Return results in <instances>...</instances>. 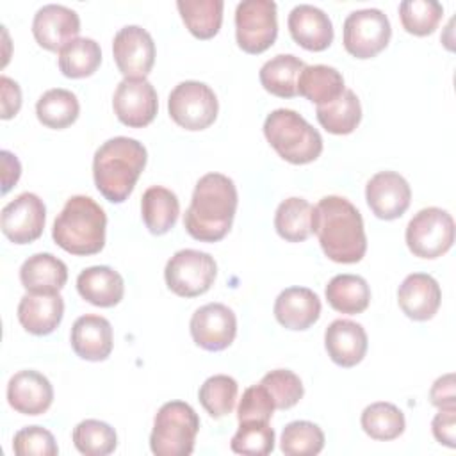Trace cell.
<instances>
[{
	"label": "cell",
	"mask_w": 456,
	"mask_h": 456,
	"mask_svg": "<svg viewBox=\"0 0 456 456\" xmlns=\"http://www.w3.org/2000/svg\"><path fill=\"white\" fill-rule=\"evenodd\" d=\"M198 431L200 417L191 404L164 403L153 419L150 449L157 456H189L194 451Z\"/></svg>",
	"instance_id": "obj_6"
},
{
	"label": "cell",
	"mask_w": 456,
	"mask_h": 456,
	"mask_svg": "<svg viewBox=\"0 0 456 456\" xmlns=\"http://www.w3.org/2000/svg\"><path fill=\"white\" fill-rule=\"evenodd\" d=\"M408 249L420 258H438L454 242V219L438 207L419 210L406 226Z\"/></svg>",
	"instance_id": "obj_7"
},
{
	"label": "cell",
	"mask_w": 456,
	"mask_h": 456,
	"mask_svg": "<svg viewBox=\"0 0 456 456\" xmlns=\"http://www.w3.org/2000/svg\"><path fill=\"white\" fill-rule=\"evenodd\" d=\"M176 7L194 37L210 39L219 32L224 9L223 0H178Z\"/></svg>",
	"instance_id": "obj_32"
},
{
	"label": "cell",
	"mask_w": 456,
	"mask_h": 456,
	"mask_svg": "<svg viewBox=\"0 0 456 456\" xmlns=\"http://www.w3.org/2000/svg\"><path fill=\"white\" fill-rule=\"evenodd\" d=\"M278 36L276 4L273 0H242L235 9L237 45L248 53L265 52Z\"/></svg>",
	"instance_id": "obj_10"
},
{
	"label": "cell",
	"mask_w": 456,
	"mask_h": 456,
	"mask_svg": "<svg viewBox=\"0 0 456 456\" xmlns=\"http://www.w3.org/2000/svg\"><path fill=\"white\" fill-rule=\"evenodd\" d=\"M260 383L267 388L273 397L274 408L289 410L303 397V383L299 376L289 369H274L267 372Z\"/></svg>",
	"instance_id": "obj_42"
},
{
	"label": "cell",
	"mask_w": 456,
	"mask_h": 456,
	"mask_svg": "<svg viewBox=\"0 0 456 456\" xmlns=\"http://www.w3.org/2000/svg\"><path fill=\"white\" fill-rule=\"evenodd\" d=\"M0 157H2V194H5L18 182L21 175V166L18 157L7 150H2Z\"/></svg>",
	"instance_id": "obj_48"
},
{
	"label": "cell",
	"mask_w": 456,
	"mask_h": 456,
	"mask_svg": "<svg viewBox=\"0 0 456 456\" xmlns=\"http://www.w3.org/2000/svg\"><path fill=\"white\" fill-rule=\"evenodd\" d=\"M365 200L376 217L392 221L401 217L410 207L411 189L399 173L379 171L367 182Z\"/></svg>",
	"instance_id": "obj_16"
},
{
	"label": "cell",
	"mask_w": 456,
	"mask_h": 456,
	"mask_svg": "<svg viewBox=\"0 0 456 456\" xmlns=\"http://www.w3.org/2000/svg\"><path fill=\"white\" fill-rule=\"evenodd\" d=\"M80 32V18L77 11L61 5L46 4L37 9L32 20V34L39 46L61 52Z\"/></svg>",
	"instance_id": "obj_17"
},
{
	"label": "cell",
	"mask_w": 456,
	"mask_h": 456,
	"mask_svg": "<svg viewBox=\"0 0 456 456\" xmlns=\"http://www.w3.org/2000/svg\"><path fill=\"white\" fill-rule=\"evenodd\" d=\"M46 207L34 192H21L2 208L0 226L4 235L14 244H28L41 237L45 230Z\"/></svg>",
	"instance_id": "obj_13"
},
{
	"label": "cell",
	"mask_w": 456,
	"mask_h": 456,
	"mask_svg": "<svg viewBox=\"0 0 456 456\" xmlns=\"http://www.w3.org/2000/svg\"><path fill=\"white\" fill-rule=\"evenodd\" d=\"M69 342L82 360H107L112 351V326L102 315L86 314L73 322Z\"/></svg>",
	"instance_id": "obj_22"
},
{
	"label": "cell",
	"mask_w": 456,
	"mask_h": 456,
	"mask_svg": "<svg viewBox=\"0 0 456 456\" xmlns=\"http://www.w3.org/2000/svg\"><path fill=\"white\" fill-rule=\"evenodd\" d=\"M112 107L123 125L142 128L157 116V91L146 78H123L114 91Z\"/></svg>",
	"instance_id": "obj_14"
},
{
	"label": "cell",
	"mask_w": 456,
	"mask_h": 456,
	"mask_svg": "<svg viewBox=\"0 0 456 456\" xmlns=\"http://www.w3.org/2000/svg\"><path fill=\"white\" fill-rule=\"evenodd\" d=\"M314 207L297 196L283 200L274 214V228L287 242H303L312 233Z\"/></svg>",
	"instance_id": "obj_34"
},
{
	"label": "cell",
	"mask_w": 456,
	"mask_h": 456,
	"mask_svg": "<svg viewBox=\"0 0 456 456\" xmlns=\"http://www.w3.org/2000/svg\"><path fill=\"white\" fill-rule=\"evenodd\" d=\"M217 276L214 256L200 249H180L166 264L164 278L171 292L182 297L205 294Z\"/></svg>",
	"instance_id": "obj_9"
},
{
	"label": "cell",
	"mask_w": 456,
	"mask_h": 456,
	"mask_svg": "<svg viewBox=\"0 0 456 456\" xmlns=\"http://www.w3.org/2000/svg\"><path fill=\"white\" fill-rule=\"evenodd\" d=\"M230 447L237 454L267 456L274 449V431L269 422H240Z\"/></svg>",
	"instance_id": "obj_41"
},
{
	"label": "cell",
	"mask_w": 456,
	"mask_h": 456,
	"mask_svg": "<svg viewBox=\"0 0 456 456\" xmlns=\"http://www.w3.org/2000/svg\"><path fill=\"white\" fill-rule=\"evenodd\" d=\"M237 201V187L232 178L221 173L203 175L196 182L183 216L187 233L201 242L221 240L232 228Z\"/></svg>",
	"instance_id": "obj_2"
},
{
	"label": "cell",
	"mask_w": 456,
	"mask_h": 456,
	"mask_svg": "<svg viewBox=\"0 0 456 456\" xmlns=\"http://www.w3.org/2000/svg\"><path fill=\"white\" fill-rule=\"evenodd\" d=\"M64 301L59 292H27L18 303V321L25 331L43 337L50 335L62 321Z\"/></svg>",
	"instance_id": "obj_24"
},
{
	"label": "cell",
	"mask_w": 456,
	"mask_h": 456,
	"mask_svg": "<svg viewBox=\"0 0 456 456\" xmlns=\"http://www.w3.org/2000/svg\"><path fill=\"white\" fill-rule=\"evenodd\" d=\"M287 25L292 39L306 50L322 52L333 41V23L330 16L315 5H296L289 12Z\"/></svg>",
	"instance_id": "obj_19"
},
{
	"label": "cell",
	"mask_w": 456,
	"mask_h": 456,
	"mask_svg": "<svg viewBox=\"0 0 456 456\" xmlns=\"http://www.w3.org/2000/svg\"><path fill=\"white\" fill-rule=\"evenodd\" d=\"M80 105L75 96V93L53 87L43 93L36 103V114L37 119L53 130H62L69 125H73L78 118Z\"/></svg>",
	"instance_id": "obj_33"
},
{
	"label": "cell",
	"mask_w": 456,
	"mask_h": 456,
	"mask_svg": "<svg viewBox=\"0 0 456 456\" xmlns=\"http://www.w3.org/2000/svg\"><path fill=\"white\" fill-rule=\"evenodd\" d=\"M53 401V387L50 379L32 369L20 370L7 383V403L23 415H41Z\"/></svg>",
	"instance_id": "obj_18"
},
{
	"label": "cell",
	"mask_w": 456,
	"mask_h": 456,
	"mask_svg": "<svg viewBox=\"0 0 456 456\" xmlns=\"http://www.w3.org/2000/svg\"><path fill=\"white\" fill-rule=\"evenodd\" d=\"M237 392L239 387L232 376L216 374L203 381L198 392V399L210 417L221 419L232 413L237 401Z\"/></svg>",
	"instance_id": "obj_38"
},
{
	"label": "cell",
	"mask_w": 456,
	"mask_h": 456,
	"mask_svg": "<svg viewBox=\"0 0 456 456\" xmlns=\"http://www.w3.org/2000/svg\"><path fill=\"white\" fill-rule=\"evenodd\" d=\"M167 110L178 126L194 132L205 130L216 121L219 103L210 86L198 80H185L169 93Z\"/></svg>",
	"instance_id": "obj_8"
},
{
	"label": "cell",
	"mask_w": 456,
	"mask_h": 456,
	"mask_svg": "<svg viewBox=\"0 0 456 456\" xmlns=\"http://www.w3.org/2000/svg\"><path fill=\"white\" fill-rule=\"evenodd\" d=\"M73 445L86 456H107L118 445V435L112 426L103 420L86 419L73 429Z\"/></svg>",
	"instance_id": "obj_37"
},
{
	"label": "cell",
	"mask_w": 456,
	"mask_h": 456,
	"mask_svg": "<svg viewBox=\"0 0 456 456\" xmlns=\"http://www.w3.org/2000/svg\"><path fill=\"white\" fill-rule=\"evenodd\" d=\"M191 337L201 349L223 351L237 335V317L223 303H207L191 317Z\"/></svg>",
	"instance_id": "obj_15"
},
{
	"label": "cell",
	"mask_w": 456,
	"mask_h": 456,
	"mask_svg": "<svg viewBox=\"0 0 456 456\" xmlns=\"http://www.w3.org/2000/svg\"><path fill=\"white\" fill-rule=\"evenodd\" d=\"M317 121L321 126L337 135L351 134L362 119V105L354 91L344 89L338 98L330 103L317 105Z\"/></svg>",
	"instance_id": "obj_31"
},
{
	"label": "cell",
	"mask_w": 456,
	"mask_h": 456,
	"mask_svg": "<svg viewBox=\"0 0 456 456\" xmlns=\"http://www.w3.org/2000/svg\"><path fill=\"white\" fill-rule=\"evenodd\" d=\"M367 333L362 324L349 319L333 321L324 331L328 356L340 367H354L367 353Z\"/></svg>",
	"instance_id": "obj_21"
},
{
	"label": "cell",
	"mask_w": 456,
	"mask_h": 456,
	"mask_svg": "<svg viewBox=\"0 0 456 456\" xmlns=\"http://www.w3.org/2000/svg\"><path fill=\"white\" fill-rule=\"evenodd\" d=\"M392 27L379 9H358L344 21V48L356 59H370L388 45Z\"/></svg>",
	"instance_id": "obj_11"
},
{
	"label": "cell",
	"mask_w": 456,
	"mask_h": 456,
	"mask_svg": "<svg viewBox=\"0 0 456 456\" xmlns=\"http://www.w3.org/2000/svg\"><path fill=\"white\" fill-rule=\"evenodd\" d=\"M12 451L18 456H55L59 447L48 429L41 426H27L14 435Z\"/></svg>",
	"instance_id": "obj_43"
},
{
	"label": "cell",
	"mask_w": 456,
	"mask_h": 456,
	"mask_svg": "<svg viewBox=\"0 0 456 456\" xmlns=\"http://www.w3.org/2000/svg\"><path fill=\"white\" fill-rule=\"evenodd\" d=\"M344 89L342 73L337 68L326 64L305 66L297 78V94L317 105L333 102L342 94Z\"/></svg>",
	"instance_id": "obj_29"
},
{
	"label": "cell",
	"mask_w": 456,
	"mask_h": 456,
	"mask_svg": "<svg viewBox=\"0 0 456 456\" xmlns=\"http://www.w3.org/2000/svg\"><path fill=\"white\" fill-rule=\"evenodd\" d=\"M20 281L27 292L53 294L66 285L68 267L52 253H36L21 264Z\"/></svg>",
	"instance_id": "obj_26"
},
{
	"label": "cell",
	"mask_w": 456,
	"mask_h": 456,
	"mask_svg": "<svg viewBox=\"0 0 456 456\" xmlns=\"http://www.w3.org/2000/svg\"><path fill=\"white\" fill-rule=\"evenodd\" d=\"M319 315L321 299L306 287H289L281 290L274 301V317L287 330H308L317 322Z\"/></svg>",
	"instance_id": "obj_23"
},
{
	"label": "cell",
	"mask_w": 456,
	"mask_h": 456,
	"mask_svg": "<svg viewBox=\"0 0 456 456\" xmlns=\"http://www.w3.org/2000/svg\"><path fill=\"white\" fill-rule=\"evenodd\" d=\"M264 135L274 151L290 164L314 162L322 151L321 134L292 109H276L267 114Z\"/></svg>",
	"instance_id": "obj_5"
},
{
	"label": "cell",
	"mask_w": 456,
	"mask_h": 456,
	"mask_svg": "<svg viewBox=\"0 0 456 456\" xmlns=\"http://www.w3.org/2000/svg\"><path fill=\"white\" fill-rule=\"evenodd\" d=\"M360 422H362L363 431L370 438L381 440V442L395 440L397 436L403 435V431L406 428L403 411L395 404L385 403V401L369 404L362 411Z\"/></svg>",
	"instance_id": "obj_36"
},
{
	"label": "cell",
	"mask_w": 456,
	"mask_h": 456,
	"mask_svg": "<svg viewBox=\"0 0 456 456\" xmlns=\"http://www.w3.org/2000/svg\"><path fill=\"white\" fill-rule=\"evenodd\" d=\"M324 447L322 429L308 420L289 422L280 438V449L287 456H315Z\"/></svg>",
	"instance_id": "obj_39"
},
{
	"label": "cell",
	"mask_w": 456,
	"mask_h": 456,
	"mask_svg": "<svg viewBox=\"0 0 456 456\" xmlns=\"http://www.w3.org/2000/svg\"><path fill=\"white\" fill-rule=\"evenodd\" d=\"M102 62L100 45L91 37H77L59 52V69L68 78L93 75Z\"/></svg>",
	"instance_id": "obj_35"
},
{
	"label": "cell",
	"mask_w": 456,
	"mask_h": 456,
	"mask_svg": "<svg viewBox=\"0 0 456 456\" xmlns=\"http://www.w3.org/2000/svg\"><path fill=\"white\" fill-rule=\"evenodd\" d=\"M148 160L142 142L118 135L105 141L93 157V178L110 203H123L134 191Z\"/></svg>",
	"instance_id": "obj_3"
},
{
	"label": "cell",
	"mask_w": 456,
	"mask_h": 456,
	"mask_svg": "<svg viewBox=\"0 0 456 456\" xmlns=\"http://www.w3.org/2000/svg\"><path fill=\"white\" fill-rule=\"evenodd\" d=\"M444 14V7L436 0H404L399 4L401 23L413 36H428L435 32Z\"/></svg>",
	"instance_id": "obj_40"
},
{
	"label": "cell",
	"mask_w": 456,
	"mask_h": 456,
	"mask_svg": "<svg viewBox=\"0 0 456 456\" xmlns=\"http://www.w3.org/2000/svg\"><path fill=\"white\" fill-rule=\"evenodd\" d=\"M330 306L340 314H362L370 303V287L358 274H337L326 285Z\"/></svg>",
	"instance_id": "obj_30"
},
{
	"label": "cell",
	"mask_w": 456,
	"mask_h": 456,
	"mask_svg": "<svg viewBox=\"0 0 456 456\" xmlns=\"http://www.w3.org/2000/svg\"><path fill=\"white\" fill-rule=\"evenodd\" d=\"M442 301L438 281L426 273L408 274L397 289V303L406 317L413 321L431 319Z\"/></svg>",
	"instance_id": "obj_20"
},
{
	"label": "cell",
	"mask_w": 456,
	"mask_h": 456,
	"mask_svg": "<svg viewBox=\"0 0 456 456\" xmlns=\"http://www.w3.org/2000/svg\"><path fill=\"white\" fill-rule=\"evenodd\" d=\"M77 290L87 303L110 308L123 299L125 281L112 267L93 265L77 276Z\"/></svg>",
	"instance_id": "obj_25"
},
{
	"label": "cell",
	"mask_w": 456,
	"mask_h": 456,
	"mask_svg": "<svg viewBox=\"0 0 456 456\" xmlns=\"http://www.w3.org/2000/svg\"><path fill=\"white\" fill-rule=\"evenodd\" d=\"M429 399L431 404L436 406L438 410H445V408H456V392H454V374H445L440 376L431 390H429Z\"/></svg>",
	"instance_id": "obj_46"
},
{
	"label": "cell",
	"mask_w": 456,
	"mask_h": 456,
	"mask_svg": "<svg viewBox=\"0 0 456 456\" xmlns=\"http://www.w3.org/2000/svg\"><path fill=\"white\" fill-rule=\"evenodd\" d=\"M274 403L267 388L258 383L244 390L237 408V419L240 422H269L274 411Z\"/></svg>",
	"instance_id": "obj_44"
},
{
	"label": "cell",
	"mask_w": 456,
	"mask_h": 456,
	"mask_svg": "<svg viewBox=\"0 0 456 456\" xmlns=\"http://www.w3.org/2000/svg\"><path fill=\"white\" fill-rule=\"evenodd\" d=\"M107 216L89 196H71L53 221L52 237L59 248L71 255H94L105 246Z\"/></svg>",
	"instance_id": "obj_4"
},
{
	"label": "cell",
	"mask_w": 456,
	"mask_h": 456,
	"mask_svg": "<svg viewBox=\"0 0 456 456\" xmlns=\"http://www.w3.org/2000/svg\"><path fill=\"white\" fill-rule=\"evenodd\" d=\"M431 431L440 444L454 449L456 447V408L440 410L431 422Z\"/></svg>",
	"instance_id": "obj_45"
},
{
	"label": "cell",
	"mask_w": 456,
	"mask_h": 456,
	"mask_svg": "<svg viewBox=\"0 0 456 456\" xmlns=\"http://www.w3.org/2000/svg\"><path fill=\"white\" fill-rule=\"evenodd\" d=\"M141 214L146 228L153 235L167 233L180 214V201L176 194L162 185L148 187L141 200Z\"/></svg>",
	"instance_id": "obj_27"
},
{
	"label": "cell",
	"mask_w": 456,
	"mask_h": 456,
	"mask_svg": "<svg viewBox=\"0 0 456 456\" xmlns=\"http://www.w3.org/2000/svg\"><path fill=\"white\" fill-rule=\"evenodd\" d=\"M0 89H2V119H9L18 114L21 107V89L18 82L2 75L0 77Z\"/></svg>",
	"instance_id": "obj_47"
},
{
	"label": "cell",
	"mask_w": 456,
	"mask_h": 456,
	"mask_svg": "<svg viewBox=\"0 0 456 456\" xmlns=\"http://www.w3.org/2000/svg\"><path fill=\"white\" fill-rule=\"evenodd\" d=\"M112 53L125 78H146L155 62V43L142 27L126 25L116 32Z\"/></svg>",
	"instance_id": "obj_12"
},
{
	"label": "cell",
	"mask_w": 456,
	"mask_h": 456,
	"mask_svg": "<svg viewBox=\"0 0 456 456\" xmlns=\"http://www.w3.org/2000/svg\"><path fill=\"white\" fill-rule=\"evenodd\" d=\"M305 66L306 64L292 53H278L260 68V84L274 96L292 98L297 94V78Z\"/></svg>",
	"instance_id": "obj_28"
},
{
	"label": "cell",
	"mask_w": 456,
	"mask_h": 456,
	"mask_svg": "<svg viewBox=\"0 0 456 456\" xmlns=\"http://www.w3.org/2000/svg\"><path fill=\"white\" fill-rule=\"evenodd\" d=\"M312 232L324 255L338 264L360 262L367 251L363 219L358 208L342 196H324L314 207Z\"/></svg>",
	"instance_id": "obj_1"
}]
</instances>
